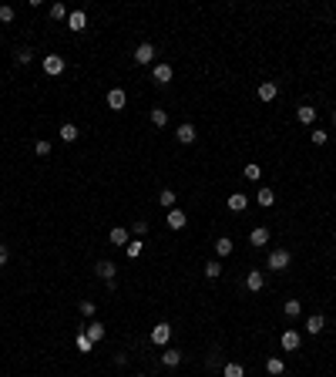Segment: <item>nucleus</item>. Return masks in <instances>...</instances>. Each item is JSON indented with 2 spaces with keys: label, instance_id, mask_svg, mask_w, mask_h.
<instances>
[{
  "label": "nucleus",
  "instance_id": "obj_36",
  "mask_svg": "<svg viewBox=\"0 0 336 377\" xmlns=\"http://www.w3.org/2000/svg\"><path fill=\"white\" fill-rule=\"evenodd\" d=\"M34 152H37L40 159H47V155H51V142H44V138H40V142H34Z\"/></svg>",
  "mask_w": 336,
  "mask_h": 377
},
{
  "label": "nucleus",
  "instance_id": "obj_39",
  "mask_svg": "<svg viewBox=\"0 0 336 377\" xmlns=\"http://www.w3.org/2000/svg\"><path fill=\"white\" fill-rule=\"evenodd\" d=\"M0 20H4V24H10V20H14V7H7V4H4V7H0Z\"/></svg>",
  "mask_w": 336,
  "mask_h": 377
},
{
  "label": "nucleus",
  "instance_id": "obj_34",
  "mask_svg": "<svg viewBox=\"0 0 336 377\" xmlns=\"http://www.w3.org/2000/svg\"><path fill=\"white\" fill-rule=\"evenodd\" d=\"M259 206H272V202H276V192H272V189H259Z\"/></svg>",
  "mask_w": 336,
  "mask_h": 377
},
{
  "label": "nucleus",
  "instance_id": "obj_38",
  "mask_svg": "<svg viewBox=\"0 0 336 377\" xmlns=\"http://www.w3.org/2000/svg\"><path fill=\"white\" fill-rule=\"evenodd\" d=\"M131 233H135L138 239H141V236L148 233V223H145V219H135V223H131Z\"/></svg>",
  "mask_w": 336,
  "mask_h": 377
},
{
  "label": "nucleus",
  "instance_id": "obj_7",
  "mask_svg": "<svg viewBox=\"0 0 336 377\" xmlns=\"http://www.w3.org/2000/svg\"><path fill=\"white\" fill-rule=\"evenodd\" d=\"M262 286H266V276L259 273V270H249V276H246V290H249V293H259Z\"/></svg>",
  "mask_w": 336,
  "mask_h": 377
},
{
  "label": "nucleus",
  "instance_id": "obj_23",
  "mask_svg": "<svg viewBox=\"0 0 336 377\" xmlns=\"http://www.w3.org/2000/svg\"><path fill=\"white\" fill-rule=\"evenodd\" d=\"M152 125H155V128H165V125H168V112H165V108H152Z\"/></svg>",
  "mask_w": 336,
  "mask_h": 377
},
{
  "label": "nucleus",
  "instance_id": "obj_30",
  "mask_svg": "<svg viewBox=\"0 0 336 377\" xmlns=\"http://www.w3.org/2000/svg\"><path fill=\"white\" fill-rule=\"evenodd\" d=\"M222 377H246V370H242V364H225Z\"/></svg>",
  "mask_w": 336,
  "mask_h": 377
},
{
  "label": "nucleus",
  "instance_id": "obj_5",
  "mask_svg": "<svg viewBox=\"0 0 336 377\" xmlns=\"http://www.w3.org/2000/svg\"><path fill=\"white\" fill-rule=\"evenodd\" d=\"M131 57H135V64H152V61H155V48H152V44H138Z\"/></svg>",
  "mask_w": 336,
  "mask_h": 377
},
{
  "label": "nucleus",
  "instance_id": "obj_32",
  "mask_svg": "<svg viewBox=\"0 0 336 377\" xmlns=\"http://www.w3.org/2000/svg\"><path fill=\"white\" fill-rule=\"evenodd\" d=\"M17 64H31V61H34V51L31 48H17Z\"/></svg>",
  "mask_w": 336,
  "mask_h": 377
},
{
  "label": "nucleus",
  "instance_id": "obj_37",
  "mask_svg": "<svg viewBox=\"0 0 336 377\" xmlns=\"http://www.w3.org/2000/svg\"><path fill=\"white\" fill-rule=\"evenodd\" d=\"M81 313H84V317H94L98 313V306H94V300H81V306H78Z\"/></svg>",
  "mask_w": 336,
  "mask_h": 377
},
{
  "label": "nucleus",
  "instance_id": "obj_6",
  "mask_svg": "<svg viewBox=\"0 0 336 377\" xmlns=\"http://www.w3.org/2000/svg\"><path fill=\"white\" fill-rule=\"evenodd\" d=\"M125 104H128V95L121 88H111L108 91V108H114V112H125Z\"/></svg>",
  "mask_w": 336,
  "mask_h": 377
},
{
  "label": "nucleus",
  "instance_id": "obj_21",
  "mask_svg": "<svg viewBox=\"0 0 336 377\" xmlns=\"http://www.w3.org/2000/svg\"><path fill=\"white\" fill-rule=\"evenodd\" d=\"M266 370H269L272 377H279V374H286V364H282L279 357H269V361H266Z\"/></svg>",
  "mask_w": 336,
  "mask_h": 377
},
{
  "label": "nucleus",
  "instance_id": "obj_8",
  "mask_svg": "<svg viewBox=\"0 0 336 377\" xmlns=\"http://www.w3.org/2000/svg\"><path fill=\"white\" fill-rule=\"evenodd\" d=\"M84 24H88V14H84V10H71V14H67V27H71L74 34L84 31Z\"/></svg>",
  "mask_w": 336,
  "mask_h": 377
},
{
  "label": "nucleus",
  "instance_id": "obj_31",
  "mask_svg": "<svg viewBox=\"0 0 336 377\" xmlns=\"http://www.w3.org/2000/svg\"><path fill=\"white\" fill-rule=\"evenodd\" d=\"M67 14H71V10H67L64 4H51V17H54V20H67Z\"/></svg>",
  "mask_w": 336,
  "mask_h": 377
},
{
  "label": "nucleus",
  "instance_id": "obj_25",
  "mask_svg": "<svg viewBox=\"0 0 336 377\" xmlns=\"http://www.w3.org/2000/svg\"><path fill=\"white\" fill-rule=\"evenodd\" d=\"M61 142H78V125H61Z\"/></svg>",
  "mask_w": 336,
  "mask_h": 377
},
{
  "label": "nucleus",
  "instance_id": "obj_2",
  "mask_svg": "<svg viewBox=\"0 0 336 377\" xmlns=\"http://www.w3.org/2000/svg\"><path fill=\"white\" fill-rule=\"evenodd\" d=\"M94 273L101 276L104 283H108V290H114V273H118V266H114L111 259H101V263L94 266Z\"/></svg>",
  "mask_w": 336,
  "mask_h": 377
},
{
  "label": "nucleus",
  "instance_id": "obj_19",
  "mask_svg": "<svg viewBox=\"0 0 336 377\" xmlns=\"http://www.w3.org/2000/svg\"><path fill=\"white\" fill-rule=\"evenodd\" d=\"M84 334H88V337L98 344V340H104V323H94V320H91L88 327H84Z\"/></svg>",
  "mask_w": 336,
  "mask_h": 377
},
{
  "label": "nucleus",
  "instance_id": "obj_4",
  "mask_svg": "<svg viewBox=\"0 0 336 377\" xmlns=\"http://www.w3.org/2000/svg\"><path fill=\"white\" fill-rule=\"evenodd\" d=\"M61 71H64V57H61V54H47V57H44V74L57 78Z\"/></svg>",
  "mask_w": 336,
  "mask_h": 377
},
{
  "label": "nucleus",
  "instance_id": "obj_28",
  "mask_svg": "<svg viewBox=\"0 0 336 377\" xmlns=\"http://www.w3.org/2000/svg\"><path fill=\"white\" fill-rule=\"evenodd\" d=\"M141 249H145L141 239H131L128 246H125V253H128V259H138V256H141Z\"/></svg>",
  "mask_w": 336,
  "mask_h": 377
},
{
  "label": "nucleus",
  "instance_id": "obj_17",
  "mask_svg": "<svg viewBox=\"0 0 336 377\" xmlns=\"http://www.w3.org/2000/svg\"><path fill=\"white\" fill-rule=\"evenodd\" d=\"M276 95H279V84H276V81H262V84H259V98H262V101H272Z\"/></svg>",
  "mask_w": 336,
  "mask_h": 377
},
{
  "label": "nucleus",
  "instance_id": "obj_1",
  "mask_svg": "<svg viewBox=\"0 0 336 377\" xmlns=\"http://www.w3.org/2000/svg\"><path fill=\"white\" fill-rule=\"evenodd\" d=\"M289 259H293V256H289V249H272L269 259H266V266L279 273V270H286V266H289Z\"/></svg>",
  "mask_w": 336,
  "mask_h": 377
},
{
  "label": "nucleus",
  "instance_id": "obj_42",
  "mask_svg": "<svg viewBox=\"0 0 336 377\" xmlns=\"http://www.w3.org/2000/svg\"><path fill=\"white\" fill-rule=\"evenodd\" d=\"M138 377H145V374H138Z\"/></svg>",
  "mask_w": 336,
  "mask_h": 377
},
{
  "label": "nucleus",
  "instance_id": "obj_14",
  "mask_svg": "<svg viewBox=\"0 0 336 377\" xmlns=\"http://www.w3.org/2000/svg\"><path fill=\"white\" fill-rule=\"evenodd\" d=\"M249 242H252V246H259V249H262L266 242H269V229H266V226H256V229L249 233Z\"/></svg>",
  "mask_w": 336,
  "mask_h": 377
},
{
  "label": "nucleus",
  "instance_id": "obj_24",
  "mask_svg": "<svg viewBox=\"0 0 336 377\" xmlns=\"http://www.w3.org/2000/svg\"><path fill=\"white\" fill-rule=\"evenodd\" d=\"M202 270H205V276H208V280H215V276H222V263H219V259H208V263L202 266Z\"/></svg>",
  "mask_w": 336,
  "mask_h": 377
},
{
  "label": "nucleus",
  "instance_id": "obj_41",
  "mask_svg": "<svg viewBox=\"0 0 336 377\" xmlns=\"http://www.w3.org/2000/svg\"><path fill=\"white\" fill-rule=\"evenodd\" d=\"M333 125H336V112H333Z\"/></svg>",
  "mask_w": 336,
  "mask_h": 377
},
{
  "label": "nucleus",
  "instance_id": "obj_40",
  "mask_svg": "<svg viewBox=\"0 0 336 377\" xmlns=\"http://www.w3.org/2000/svg\"><path fill=\"white\" fill-rule=\"evenodd\" d=\"M7 259H10V249L0 242V266H7Z\"/></svg>",
  "mask_w": 336,
  "mask_h": 377
},
{
  "label": "nucleus",
  "instance_id": "obj_33",
  "mask_svg": "<svg viewBox=\"0 0 336 377\" xmlns=\"http://www.w3.org/2000/svg\"><path fill=\"white\" fill-rule=\"evenodd\" d=\"M282 313H286V317H299V313H303V306H299V300H286Z\"/></svg>",
  "mask_w": 336,
  "mask_h": 377
},
{
  "label": "nucleus",
  "instance_id": "obj_35",
  "mask_svg": "<svg viewBox=\"0 0 336 377\" xmlns=\"http://www.w3.org/2000/svg\"><path fill=\"white\" fill-rule=\"evenodd\" d=\"M309 138H313V145H326L329 131H326V128H313V135H309Z\"/></svg>",
  "mask_w": 336,
  "mask_h": 377
},
{
  "label": "nucleus",
  "instance_id": "obj_26",
  "mask_svg": "<svg viewBox=\"0 0 336 377\" xmlns=\"http://www.w3.org/2000/svg\"><path fill=\"white\" fill-rule=\"evenodd\" d=\"M242 175H246V179H249V182H259V179H262V169H259L256 162H249L246 169H242Z\"/></svg>",
  "mask_w": 336,
  "mask_h": 377
},
{
  "label": "nucleus",
  "instance_id": "obj_13",
  "mask_svg": "<svg viewBox=\"0 0 336 377\" xmlns=\"http://www.w3.org/2000/svg\"><path fill=\"white\" fill-rule=\"evenodd\" d=\"M152 78H155V84H168V81H172V64H155Z\"/></svg>",
  "mask_w": 336,
  "mask_h": 377
},
{
  "label": "nucleus",
  "instance_id": "obj_15",
  "mask_svg": "<svg viewBox=\"0 0 336 377\" xmlns=\"http://www.w3.org/2000/svg\"><path fill=\"white\" fill-rule=\"evenodd\" d=\"M111 242H114V246H128V242H131V229L114 226V229H111Z\"/></svg>",
  "mask_w": 336,
  "mask_h": 377
},
{
  "label": "nucleus",
  "instance_id": "obj_29",
  "mask_svg": "<svg viewBox=\"0 0 336 377\" xmlns=\"http://www.w3.org/2000/svg\"><path fill=\"white\" fill-rule=\"evenodd\" d=\"M158 202H161L165 209H175V192H172V189H161V192H158Z\"/></svg>",
  "mask_w": 336,
  "mask_h": 377
},
{
  "label": "nucleus",
  "instance_id": "obj_18",
  "mask_svg": "<svg viewBox=\"0 0 336 377\" xmlns=\"http://www.w3.org/2000/svg\"><path fill=\"white\" fill-rule=\"evenodd\" d=\"M161 364H165V367H178V364H182V350H172V347L161 350Z\"/></svg>",
  "mask_w": 336,
  "mask_h": 377
},
{
  "label": "nucleus",
  "instance_id": "obj_9",
  "mask_svg": "<svg viewBox=\"0 0 336 377\" xmlns=\"http://www.w3.org/2000/svg\"><path fill=\"white\" fill-rule=\"evenodd\" d=\"M279 344H282V350H299V344H303V337H299L296 330H286L279 337Z\"/></svg>",
  "mask_w": 336,
  "mask_h": 377
},
{
  "label": "nucleus",
  "instance_id": "obj_11",
  "mask_svg": "<svg viewBox=\"0 0 336 377\" xmlns=\"http://www.w3.org/2000/svg\"><path fill=\"white\" fill-rule=\"evenodd\" d=\"M188 216H185L182 209H168V229H185Z\"/></svg>",
  "mask_w": 336,
  "mask_h": 377
},
{
  "label": "nucleus",
  "instance_id": "obj_20",
  "mask_svg": "<svg viewBox=\"0 0 336 377\" xmlns=\"http://www.w3.org/2000/svg\"><path fill=\"white\" fill-rule=\"evenodd\" d=\"M246 206H249V199H246L242 192H232V195H229V209H232V212H242Z\"/></svg>",
  "mask_w": 336,
  "mask_h": 377
},
{
  "label": "nucleus",
  "instance_id": "obj_12",
  "mask_svg": "<svg viewBox=\"0 0 336 377\" xmlns=\"http://www.w3.org/2000/svg\"><path fill=\"white\" fill-rule=\"evenodd\" d=\"M323 327H326V317H323V313L306 317V334H323Z\"/></svg>",
  "mask_w": 336,
  "mask_h": 377
},
{
  "label": "nucleus",
  "instance_id": "obj_3",
  "mask_svg": "<svg viewBox=\"0 0 336 377\" xmlns=\"http://www.w3.org/2000/svg\"><path fill=\"white\" fill-rule=\"evenodd\" d=\"M168 340H172V323H155L152 327V344L168 347Z\"/></svg>",
  "mask_w": 336,
  "mask_h": 377
},
{
  "label": "nucleus",
  "instance_id": "obj_22",
  "mask_svg": "<svg viewBox=\"0 0 336 377\" xmlns=\"http://www.w3.org/2000/svg\"><path fill=\"white\" fill-rule=\"evenodd\" d=\"M74 347H78L81 353H91V350H94V340H91L88 334H78V340H74Z\"/></svg>",
  "mask_w": 336,
  "mask_h": 377
},
{
  "label": "nucleus",
  "instance_id": "obj_27",
  "mask_svg": "<svg viewBox=\"0 0 336 377\" xmlns=\"http://www.w3.org/2000/svg\"><path fill=\"white\" fill-rule=\"evenodd\" d=\"M229 253H232V239H229V236L215 239V256H229Z\"/></svg>",
  "mask_w": 336,
  "mask_h": 377
},
{
  "label": "nucleus",
  "instance_id": "obj_10",
  "mask_svg": "<svg viewBox=\"0 0 336 377\" xmlns=\"http://www.w3.org/2000/svg\"><path fill=\"white\" fill-rule=\"evenodd\" d=\"M175 138H178L182 145H195V125H188V121H185V125H178Z\"/></svg>",
  "mask_w": 336,
  "mask_h": 377
},
{
  "label": "nucleus",
  "instance_id": "obj_16",
  "mask_svg": "<svg viewBox=\"0 0 336 377\" xmlns=\"http://www.w3.org/2000/svg\"><path fill=\"white\" fill-rule=\"evenodd\" d=\"M296 121H299V125H313V121H316V108L299 104V108H296Z\"/></svg>",
  "mask_w": 336,
  "mask_h": 377
}]
</instances>
